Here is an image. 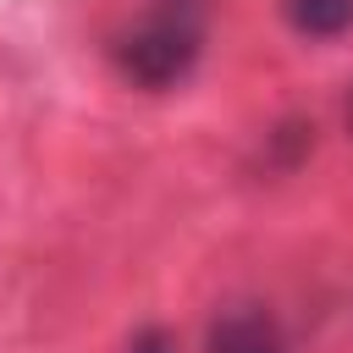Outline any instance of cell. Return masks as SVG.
<instances>
[{
  "label": "cell",
  "instance_id": "1",
  "mask_svg": "<svg viewBox=\"0 0 353 353\" xmlns=\"http://www.w3.org/2000/svg\"><path fill=\"white\" fill-rule=\"evenodd\" d=\"M204 0H149L110 39V66L138 88H176L204 55Z\"/></svg>",
  "mask_w": 353,
  "mask_h": 353
},
{
  "label": "cell",
  "instance_id": "2",
  "mask_svg": "<svg viewBox=\"0 0 353 353\" xmlns=\"http://www.w3.org/2000/svg\"><path fill=\"white\" fill-rule=\"evenodd\" d=\"M210 353H287V336L265 309H226L210 325Z\"/></svg>",
  "mask_w": 353,
  "mask_h": 353
},
{
  "label": "cell",
  "instance_id": "3",
  "mask_svg": "<svg viewBox=\"0 0 353 353\" xmlns=\"http://www.w3.org/2000/svg\"><path fill=\"white\" fill-rule=\"evenodd\" d=\"M281 11L303 39H336L353 28V0H281Z\"/></svg>",
  "mask_w": 353,
  "mask_h": 353
},
{
  "label": "cell",
  "instance_id": "4",
  "mask_svg": "<svg viewBox=\"0 0 353 353\" xmlns=\"http://www.w3.org/2000/svg\"><path fill=\"white\" fill-rule=\"evenodd\" d=\"M127 353H176V347H171V336H165L160 325H149V331H138V336H132V347H127Z\"/></svg>",
  "mask_w": 353,
  "mask_h": 353
},
{
  "label": "cell",
  "instance_id": "5",
  "mask_svg": "<svg viewBox=\"0 0 353 353\" xmlns=\"http://www.w3.org/2000/svg\"><path fill=\"white\" fill-rule=\"evenodd\" d=\"M347 116H353V105H347Z\"/></svg>",
  "mask_w": 353,
  "mask_h": 353
}]
</instances>
